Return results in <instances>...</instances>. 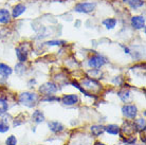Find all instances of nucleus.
<instances>
[{
  "label": "nucleus",
  "instance_id": "f257e3e1",
  "mask_svg": "<svg viewBox=\"0 0 146 145\" xmlns=\"http://www.w3.org/2000/svg\"><path fill=\"white\" fill-rule=\"evenodd\" d=\"M38 102V95L34 92H22L19 95V103L27 107H34Z\"/></svg>",
  "mask_w": 146,
  "mask_h": 145
},
{
  "label": "nucleus",
  "instance_id": "f03ea898",
  "mask_svg": "<svg viewBox=\"0 0 146 145\" xmlns=\"http://www.w3.org/2000/svg\"><path fill=\"white\" fill-rule=\"evenodd\" d=\"M106 63H107L106 57H104L103 55L95 54L89 58L88 65H89V67H91V68H101V67L105 65Z\"/></svg>",
  "mask_w": 146,
  "mask_h": 145
},
{
  "label": "nucleus",
  "instance_id": "7ed1b4c3",
  "mask_svg": "<svg viewBox=\"0 0 146 145\" xmlns=\"http://www.w3.org/2000/svg\"><path fill=\"white\" fill-rule=\"evenodd\" d=\"M29 51V45L25 43V44H21L20 46L16 48V55H17V58L20 63H25L28 58V52Z\"/></svg>",
  "mask_w": 146,
  "mask_h": 145
},
{
  "label": "nucleus",
  "instance_id": "20e7f679",
  "mask_svg": "<svg viewBox=\"0 0 146 145\" xmlns=\"http://www.w3.org/2000/svg\"><path fill=\"white\" fill-rule=\"evenodd\" d=\"M95 3H89V2H84V3H78L75 5L74 11L77 13H84V14H88L94 11Z\"/></svg>",
  "mask_w": 146,
  "mask_h": 145
},
{
  "label": "nucleus",
  "instance_id": "39448f33",
  "mask_svg": "<svg viewBox=\"0 0 146 145\" xmlns=\"http://www.w3.org/2000/svg\"><path fill=\"white\" fill-rule=\"evenodd\" d=\"M39 91L44 95H52L58 91V86L54 83H46L39 88Z\"/></svg>",
  "mask_w": 146,
  "mask_h": 145
},
{
  "label": "nucleus",
  "instance_id": "423d86ee",
  "mask_svg": "<svg viewBox=\"0 0 146 145\" xmlns=\"http://www.w3.org/2000/svg\"><path fill=\"white\" fill-rule=\"evenodd\" d=\"M121 131H122L121 136L124 137L125 134H126V138H127V137H132L133 134L137 131V129H135V124L127 122V123L124 124V126L122 127V128H120V132Z\"/></svg>",
  "mask_w": 146,
  "mask_h": 145
},
{
  "label": "nucleus",
  "instance_id": "0eeeda50",
  "mask_svg": "<svg viewBox=\"0 0 146 145\" xmlns=\"http://www.w3.org/2000/svg\"><path fill=\"white\" fill-rule=\"evenodd\" d=\"M122 112L128 119H135L137 116V107L135 105H124L122 108Z\"/></svg>",
  "mask_w": 146,
  "mask_h": 145
},
{
  "label": "nucleus",
  "instance_id": "6e6552de",
  "mask_svg": "<svg viewBox=\"0 0 146 145\" xmlns=\"http://www.w3.org/2000/svg\"><path fill=\"white\" fill-rule=\"evenodd\" d=\"M62 102L64 103V105H67V106L75 105L77 102H78V96L76 94L64 95L62 98Z\"/></svg>",
  "mask_w": 146,
  "mask_h": 145
},
{
  "label": "nucleus",
  "instance_id": "1a4fd4ad",
  "mask_svg": "<svg viewBox=\"0 0 146 145\" xmlns=\"http://www.w3.org/2000/svg\"><path fill=\"white\" fill-rule=\"evenodd\" d=\"M131 25L135 29H142L145 27V18L143 16H133L131 18Z\"/></svg>",
  "mask_w": 146,
  "mask_h": 145
},
{
  "label": "nucleus",
  "instance_id": "9d476101",
  "mask_svg": "<svg viewBox=\"0 0 146 145\" xmlns=\"http://www.w3.org/2000/svg\"><path fill=\"white\" fill-rule=\"evenodd\" d=\"M85 88L95 90V89H100L101 87L96 80H92V78H86L85 80H83V89H85Z\"/></svg>",
  "mask_w": 146,
  "mask_h": 145
},
{
  "label": "nucleus",
  "instance_id": "9b49d317",
  "mask_svg": "<svg viewBox=\"0 0 146 145\" xmlns=\"http://www.w3.org/2000/svg\"><path fill=\"white\" fill-rule=\"evenodd\" d=\"M48 126H49V128H50V130L53 131V132H55V134L62 132V131L65 129V126H64L62 123H59V122H55V121H53V122H49Z\"/></svg>",
  "mask_w": 146,
  "mask_h": 145
},
{
  "label": "nucleus",
  "instance_id": "f8f14e48",
  "mask_svg": "<svg viewBox=\"0 0 146 145\" xmlns=\"http://www.w3.org/2000/svg\"><path fill=\"white\" fill-rule=\"evenodd\" d=\"M11 21V14L5 9H0V23L7 25Z\"/></svg>",
  "mask_w": 146,
  "mask_h": 145
},
{
  "label": "nucleus",
  "instance_id": "ddd939ff",
  "mask_svg": "<svg viewBox=\"0 0 146 145\" xmlns=\"http://www.w3.org/2000/svg\"><path fill=\"white\" fill-rule=\"evenodd\" d=\"M12 72H13V70H12L10 66L5 65V64H0V75L2 77L7 78V77L11 75Z\"/></svg>",
  "mask_w": 146,
  "mask_h": 145
},
{
  "label": "nucleus",
  "instance_id": "4468645a",
  "mask_svg": "<svg viewBox=\"0 0 146 145\" xmlns=\"http://www.w3.org/2000/svg\"><path fill=\"white\" fill-rule=\"evenodd\" d=\"M25 11H26V7H25L23 4H17V5L13 9L12 16H13L14 18H17V17L20 16L22 13H25Z\"/></svg>",
  "mask_w": 146,
  "mask_h": 145
},
{
  "label": "nucleus",
  "instance_id": "2eb2a0df",
  "mask_svg": "<svg viewBox=\"0 0 146 145\" xmlns=\"http://www.w3.org/2000/svg\"><path fill=\"white\" fill-rule=\"evenodd\" d=\"M32 120H33L36 124H39V123H41V122H44V113L41 112L40 110H36V111H34L33 116H32Z\"/></svg>",
  "mask_w": 146,
  "mask_h": 145
},
{
  "label": "nucleus",
  "instance_id": "dca6fc26",
  "mask_svg": "<svg viewBox=\"0 0 146 145\" xmlns=\"http://www.w3.org/2000/svg\"><path fill=\"white\" fill-rule=\"evenodd\" d=\"M105 131V127L101 126V125H93L91 127V134L94 136V137H99Z\"/></svg>",
  "mask_w": 146,
  "mask_h": 145
},
{
  "label": "nucleus",
  "instance_id": "f3484780",
  "mask_svg": "<svg viewBox=\"0 0 146 145\" xmlns=\"http://www.w3.org/2000/svg\"><path fill=\"white\" fill-rule=\"evenodd\" d=\"M124 2L128 3L132 9H138L144 5V1L143 0H123Z\"/></svg>",
  "mask_w": 146,
  "mask_h": 145
},
{
  "label": "nucleus",
  "instance_id": "a211bd4d",
  "mask_svg": "<svg viewBox=\"0 0 146 145\" xmlns=\"http://www.w3.org/2000/svg\"><path fill=\"white\" fill-rule=\"evenodd\" d=\"M105 131H107L110 134H120V127L114 124H110L105 127Z\"/></svg>",
  "mask_w": 146,
  "mask_h": 145
},
{
  "label": "nucleus",
  "instance_id": "6ab92c4d",
  "mask_svg": "<svg viewBox=\"0 0 146 145\" xmlns=\"http://www.w3.org/2000/svg\"><path fill=\"white\" fill-rule=\"evenodd\" d=\"M103 25L106 27V29L111 30L117 25V19L114 18H107L103 21Z\"/></svg>",
  "mask_w": 146,
  "mask_h": 145
},
{
  "label": "nucleus",
  "instance_id": "aec40b11",
  "mask_svg": "<svg viewBox=\"0 0 146 145\" xmlns=\"http://www.w3.org/2000/svg\"><path fill=\"white\" fill-rule=\"evenodd\" d=\"M135 127L137 131H144L145 130V120L144 119H139V120H135Z\"/></svg>",
  "mask_w": 146,
  "mask_h": 145
},
{
  "label": "nucleus",
  "instance_id": "412c9836",
  "mask_svg": "<svg viewBox=\"0 0 146 145\" xmlns=\"http://www.w3.org/2000/svg\"><path fill=\"white\" fill-rule=\"evenodd\" d=\"M9 109V104L5 100H0V116H3Z\"/></svg>",
  "mask_w": 146,
  "mask_h": 145
},
{
  "label": "nucleus",
  "instance_id": "4be33fe9",
  "mask_svg": "<svg viewBox=\"0 0 146 145\" xmlns=\"http://www.w3.org/2000/svg\"><path fill=\"white\" fill-rule=\"evenodd\" d=\"M117 95L120 96V98L123 102H127L128 98H129V96H130V92H129V90L124 89V90H121L120 92L117 93Z\"/></svg>",
  "mask_w": 146,
  "mask_h": 145
},
{
  "label": "nucleus",
  "instance_id": "5701e85b",
  "mask_svg": "<svg viewBox=\"0 0 146 145\" xmlns=\"http://www.w3.org/2000/svg\"><path fill=\"white\" fill-rule=\"evenodd\" d=\"M15 70H16V73H17L18 75H22L23 73L26 72V67L22 65V63H19V64L16 65Z\"/></svg>",
  "mask_w": 146,
  "mask_h": 145
},
{
  "label": "nucleus",
  "instance_id": "b1692460",
  "mask_svg": "<svg viewBox=\"0 0 146 145\" xmlns=\"http://www.w3.org/2000/svg\"><path fill=\"white\" fill-rule=\"evenodd\" d=\"M9 129H10V127H9V124L7 123V121L5 120L0 121V132H1V134L7 132Z\"/></svg>",
  "mask_w": 146,
  "mask_h": 145
},
{
  "label": "nucleus",
  "instance_id": "393cba45",
  "mask_svg": "<svg viewBox=\"0 0 146 145\" xmlns=\"http://www.w3.org/2000/svg\"><path fill=\"white\" fill-rule=\"evenodd\" d=\"M5 144L7 145H17V139H16V137H15V136H10V137L7 139Z\"/></svg>",
  "mask_w": 146,
  "mask_h": 145
},
{
  "label": "nucleus",
  "instance_id": "a878e982",
  "mask_svg": "<svg viewBox=\"0 0 146 145\" xmlns=\"http://www.w3.org/2000/svg\"><path fill=\"white\" fill-rule=\"evenodd\" d=\"M62 44H65V41H62V40H51L47 43V45L49 46H62Z\"/></svg>",
  "mask_w": 146,
  "mask_h": 145
},
{
  "label": "nucleus",
  "instance_id": "bb28decb",
  "mask_svg": "<svg viewBox=\"0 0 146 145\" xmlns=\"http://www.w3.org/2000/svg\"><path fill=\"white\" fill-rule=\"evenodd\" d=\"M124 143L128 145H132L135 143V137H127L126 139H124Z\"/></svg>",
  "mask_w": 146,
  "mask_h": 145
},
{
  "label": "nucleus",
  "instance_id": "cd10ccee",
  "mask_svg": "<svg viewBox=\"0 0 146 145\" xmlns=\"http://www.w3.org/2000/svg\"><path fill=\"white\" fill-rule=\"evenodd\" d=\"M42 101H44V102H53V101H59V98H56V96H53V94H52V95H48L47 98H44Z\"/></svg>",
  "mask_w": 146,
  "mask_h": 145
},
{
  "label": "nucleus",
  "instance_id": "c85d7f7f",
  "mask_svg": "<svg viewBox=\"0 0 146 145\" xmlns=\"http://www.w3.org/2000/svg\"><path fill=\"white\" fill-rule=\"evenodd\" d=\"M95 145H105V144H103V143H101V142H96Z\"/></svg>",
  "mask_w": 146,
  "mask_h": 145
}]
</instances>
